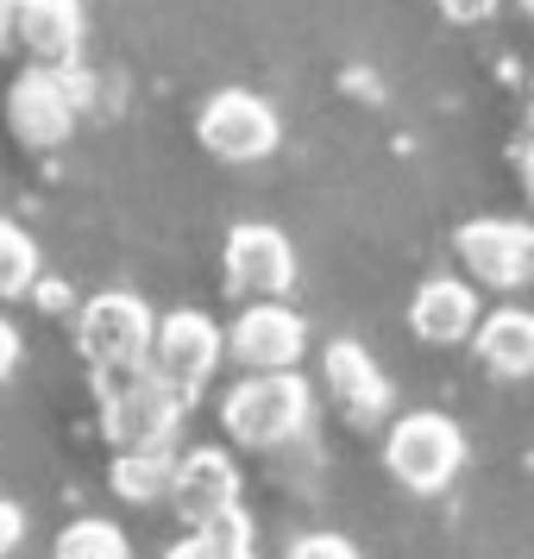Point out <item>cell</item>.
<instances>
[{"label":"cell","instance_id":"cell-1","mask_svg":"<svg viewBox=\"0 0 534 559\" xmlns=\"http://www.w3.org/2000/svg\"><path fill=\"white\" fill-rule=\"evenodd\" d=\"M95 396H102V428L120 453H170L182 428L189 390L164 383L152 365L139 371H95Z\"/></svg>","mask_w":534,"mask_h":559},{"label":"cell","instance_id":"cell-2","mask_svg":"<svg viewBox=\"0 0 534 559\" xmlns=\"http://www.w3.org/2000/svg\"><path fill=\"white\" fill-rule=\"evenodd\" d=\"M308 415H315V396L296 371H252L221 403V421L239 447H283L308 428Z\"/></svg>","mask_w":534,"mask_h":559},{"label":"cell","instance_id":"cell-3","mask_svg":"<svg viewBox=\"0 0 534 559\" xmlns=\"http://www.w3.org/2000/svg\"><path fill=\"white\" fill-rule=\"evenodd\" d=\"M82 102H88V76H82L76 63H63V70L32 63L26 76L7 88V127L20 132V145L51 152V145H63L76 132Z\"/></svg>","mask_w":534,"mask_h":559},{"label":"cell","instance_id":"cell-4","mask_svg":"<svg viewBox=\"0 0 534 559\" xmlns=\"http://www.w3.org/2000/svg\"><path fill=\"white\" fill-rule=\"evenodd\" d=\"M152 333H157V314L132 289H102L76 314V346L95 371H139L152 358Z\"/></svg>","mask_w":534,"mask_h":559},{"label":"cell","instance_id":"cell-5","mask_svg":"<svg viewBox=\"0 0 534 559\" xmlns=\"http://www.w3.org/2000/svg\"><path fill=\"white\" fill-rule=\"evenodd\" d=\"M383 465H390V478L415 490V497H434V490H447L459 478V465H465V433L447 421V415H434V408H415L403 415L390 440H383Z\"/></svg>","mask_w":534,"mask_h":559},{"label":"cell","instance_id":"cell-6","mask_svg":"<svg viewBox=\"0 0 534 559\" xmlns=\"http://www.w3.org/2000/svg\"><path fill=\"white\" fill-rule=\"evenodd\" d=\"M459 264H465V277L484 283V289H522L534 277V227L529 221H503V214H490V221H465L459 227Z\"/></svg>","mask_w":534,"mask_h":559},{"label":"cell","instance_id":"cell-7","mask_svg":"<svg viewBox=\"0 0 534 559\" xmlns=\"http://www.w3.org/2000/svg\"><path fill=\"white\" fill-rule=\"evenodd\" d=\"M195 132H202L207 152L227 157V164H258V157L277 152V139H283L277 107L258 102V95H246V88H221V95L202 107Z\"/></svg>","mask_w":534,"mask_h":559},{"label":"cell","instance_id":"cell-8","mask_svg":"<svg viewBox=\"0 0 534 559\" xmlns=\"http://www.w3.org/2000/svg\"><path fill=\"white\" fill-rule=\"evenodd\" d=\"M221 353H227V333L207 321L202 308H177V314H164L152 333V365L164 383H177V390H202L207 378H214V365H221Z\"/></svg>","mask_w":534,"mask_h":559},{"label":"cell","instance_id":"cell-9","mask_svg":"<svg viewBox=\"0 0 534 559\" xmlns=\"http://www.w3.org/2000/svg\"><path fill=\"white\" fill-rule=\"evenodd\" d=\"M227 289L246 302H283L296 289V252L277 227L246 221L227 233Z\"/></svg>","mask_w":534,"mask_h":559},{"label":"cell","instance_id":"cell-10","mask_svg":"<svg viewBox=\"0 0 534 559\" xmlns=\"http://www.w3.org/2000/svg\"><path fill=\"white\" fill-rule=\"evenodd\" d=\"M227 353L246 365V371H296L308 353V328L296 308L283 302H252L227 333Z\"/></svg>","mask_w":534,"mask_h":559},{"label":"cell","instance_id":"cell-11","mask_svg":"<svg viewBox=\"0 0 534 559\" xmlns=\"http://www.w3.org/2000/svg\"><path fill=\"white\" fill-rule=\"evenodd\" d=\"M170 503L182 509L189 528H214L239 515V465L221 447H195L177 459V484H170Z\"/></svg>","mask_w":534,"mask_h":559},{"label":"cell","instance_id":"cell-12","mask_svg":"<svg viewBox=\"0 0 534 559\" xmlns=\"http://www.w3.org/2000/svg\"><path fill=\"white\" fill-rule=\"evenodd\" d=\"M82 32H88V13L82 0H20V20H13V38L26 45L32 63H76L82 57Z\"/></svg>","mask_w":534,"mask_h":559},{"label":"cell","instance_id":"cell-13","mask_svg":"<svg viewBox=\"0 0 534 559\" xmlns=\"http://www.w3.org/2000/svg\"><path fill=\"white\" fill-rule=\"evenodd\" d=\"M321 378H328L333 403L346 408L353 421H378L383 408H390V378L378 371V358L365 353L358 340H333L328 353H321Z\"/></svg>","mask_w":534,"mask_h":559},{"label":"cell","instance_id":"cell-14","mask_svg":"<svg viewBox=\"0 0 534 559\" xmlns=\"http://www.w3.org/2000/svg\"><path fill=\"white\" fill-rule=\"evenodd\" d=\"M408 328L422 333L428 346H459L478 333V289L459 277H428L408 302Z\"/></svg>","mask_w":534,"mask_h":559},{"label":"cell","instance_id":"cell-15","mask_svg":"<svg viewBox=\"0 0 534 559\" xmlns=\"http://www.w3.org/2000/svg\"><path fill=\"white\" fill-rule=\"evenodd\" d=\"M478 358L497 378H534V314L529 308H490L472 333Z\"/></svg>","mask_w":534,"mask_h":559},{"label":"cell","instance_id":"cell-16","mask_svg":"<svg viewBox=\"0 0 534 559\" xmlns=\"http://www.w3.org/2000/svg\"><path fill=\"white\" fill-rule=\"evenodd\" d=\"M170 484H177V459L170 453L114 459V497H127V503H157V497H170Z\"/></svg>","mask_w":534,"mask_h":559},{"label":"cell","instance_id":"cell-17","mask_svg":"<svg viewBox=\"0 0 534 559\" xmlns=\"http://www.w3.org/2000/svg\"><path fill=\"white\" fill-rule=\"evenodd\" d=\"M51 559H132V540L107 515H82V522H70L57 534Z\"/></svg>","mask_w":534,"mask_h":559},{"label":"cell","instance_id":"cell-18","mask_svg":"<svg viewBox=\"0 0 534 559\" xmlns=\"http://www.w3.org/2000/svg\"><path fill=\"white\" fill-rule=\"evenodd\" d=\"M38 289V246L26 227L0 221V302H20Z\"/></svg>","mask_w":534,"mask_h":559},{"label":"cell","instance_id":"cell-19","mask_svg":"<svg viewBox=\"0 0 534 559\" xmlns=\"http://www.w3.org/2000/svg\"><path fill=\"white\" fill-rule=\"evenodd\" d=\"M164 559H258V554H252V528H246V515H227V522H214V528L182 534Z\"/></svg>","mask_w":534,"mask_h":559},{"label":"cell","instance_id":"cell-20","mask_svg":"<svg viewBox=\"0 0 534 559\" xmlns=\"http://www.w3.org/2000/svg\"><path fill=\"white\" fill-rule=\"evenodd\" d=\"M283 559H358V554H353V540H340V534H296Z\"/></svg>","mask_w":534,"mask_h":559},{"label":"cell","instance_id":"cell-21","mask_svg":"<svg viewBox=\"0 0 534 559\" xmlns=\"http://www.w3.org/2000/svg\"><path fill=\"white\" fill-rule=\"evenodd\" d=\"M434 7H440V13H447L453 26H484V20H490V13H497L503 0H434Z\"/></svg>","mask_w":534,"mask_h":559},{"label":"cell","instance_id":"cell-22","mask_svg":"<svg viewBox=\"0 0 534 559\" xmlns=\"http://www.w3.org/2000/svg\"><path fill=\"white\" fill-rule=\"evenodd\" d=\"M20 540H26V509H20V503H7V497H0V559L13 554Z\"/></svg>","mask_w":534,"mask_h":559},{"label":"cell","instance_id":"cell-23","mask_svg":"<svg viewBox=\"0 0 534 559\" xmlns=\"http://www.w3.org/2000/svg\"><path fill=\"white\" fill-rule=\"evenodd\" d=\"M13 371H20V328L0 314V383L13 378Z\"/></svg>","mask_w":534,"mask_h":559},{"label":"cell","instance_id":"cell-24","mask_svg":"<svg viewBox=\"0 0 534 559\" xmlns=\"http://www.w3.org/2000/svg\"><path fill=\"white\" fill-rule=\"evenodd\" d=\"M32 296H38L45 308H70V289H63V283H51V277H38V289H32Z\"/></svg>","mask_w":534,"mask_h":559},{"label":"cell","instance_id":"cell-25","mask_svg":"<svg viewBox=\"0 0 534 559\" xmlns=\"http://www.w3.org/2000/svg\"><path fill=\"white\" fill-rule=\"evenodd\" d=\"M13 20H20V0H0V45L13 38Z\"/></svg>","mask_w":534,"mask_h":559},{"label":"cell","instance_id":"cell-26","mask_svg":"<svg viewBox=\"0 0 534 559\" xmlns=\"http://www.w3.org/2000/svg\"><path fill=\"white\" fill-rule=\"evenodd\" d=\"M522 182H529V195H534V139H529V152H522Z\"/></svg>","mask_w":534,"mask_h":559},{"label":"cell","instance_id":"cell-27","mask_svg":"<svg viewBox=\"0 0 534 559\" xmlns=\"http://www.w3.org/2000/svg\"><path fill=\"white\" fill-rule=\"evenodd\" d=\"M515 7H522V13H529V20H534V0H515Z\"/></svg>","mask_w":534,"mask_h":559}]
</instances>
